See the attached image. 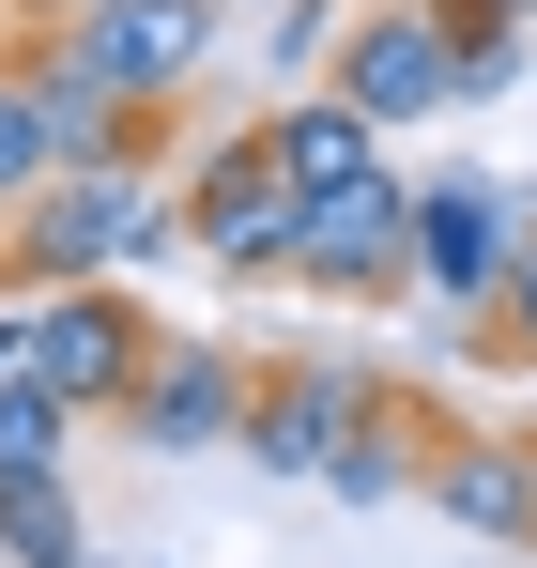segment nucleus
Here are the masks:
<instances>
[{"instance_id":"nucleus-1","label":"nucleus","mask_w":537,"mask_h":568,"mask_svg":"<svg viewBox=\"0 0 537 568\" xmlns=\"http://www.w3.org/2000/svg\"><path fill=\"white\" fill-rule=\"evenodd\" d=\"M184 231V200L139 170V154H92V170H47L16 200V292H62V277H139L154 246Z\"/></svg>"},{"instance_id":"nucleus-2","label":"nucleus","mask_w":537,"mask_h":568,"mask_svg":"<svg viewBox=\"0 0 537 568\" xmlns=\"http://www.w3.org/2000/svg\"><path fill=\"white\" fill-rule=\"evenodd\" d=\"M16 354L62 384L78 415H123L139 369H154V323L123 307V277H62V292H16Z\"/></svg>"},{"instance_id":"nucleus-3","label":"nucleus","mask_w":537,"mask_h":568,"mask_svg":"<svg viewBox=\"0 0 537 568\" xmlns=\"http://www.w3.org/2000/svg\"><path fill=\"white\" fill-rule=\"evenodd\" d=\"M215 16L231 0H92V16H62L47 47L78 62V78H108V93H139V108H170L200 62H215Z\"/></svg>"},{"instance_id":"nucleus-4","label":"nucleus","mask_w":537,"mask_h":568,"mask_svg":"<svg viewBox=\"0 0 537 568\" xmlns=\"http://www.w3.org/2000/svg\"><path fill=\"white\" fill-rule=\"evenodd\" d=\"M323 93H354L368 123H430V108H460V16H446V0H384V16H354Z\"/></svg>"},{"instance_id":"nucleus-5","label":"nucleus","mask_w":537,"mask_h":568,"mask_svg":"<svg viewBox=\"0 0 537 568\" xmlns=\"http://www.w3.org/2000/svg\"><path fill=\"white\" fill-rule=\"evenodd\" d=\"M523 200L476 185V170H446V185H415V277H430V307L446 323H492V292H507V262H523Z\"/></svg>"},{"instance_id":"nucleus-6","label":"nucleus","mask_w":537,"mask_h":568,"mask_svg":"<svg viewBox=\"0 0 537 568\" xmlns=\"http://www.w3.org/2000/svg\"><path fill=\"white\" fill-rule=\"evenodd\" d=\"M292 231H307V200L276 170V139H231V154L184 185V246H200L215 277H292Z\"/></svg>"},{"instance_id":"nucleus-7","label":"nucleus","mask_w":537,"mask_h":568,"mask_svg":"<svg viewBox=\"0 0 537 568\" xmlns=\"http://www.w3.org/2000/svg\"><path fill=\"white\" fill-rule=\"evenodd\" d=\"M415 277V185L384 170L354 200H307V231H292V292H323V307H384V292Z\"/></svg>"},{"instance_id":"nucleus-8","label":"nucleus","mask_w":537,"mask_h":568,"mask_svg":"<svg viewBox=\"0 0 537 568\" xmlns=\"http://www.w3.org/2000/svg\"><path fill=\"white\" fill-rule=\"evenodd\" d=\"M139 446H170V462H200V446H246V415H262V384H246V354L231 338H154V369H139Z\"/></svg>"},{"instance_id":"nucleus-9","label":"nucleus","mask_w":537,"mask_h":568,"mask_svg":"<svg viewBox=\"0 0 537 568\" xmlns=\"http://www.w3.org/2000/svg\"><path fill=\"white\" fill-rule=\"evenodd\" d=\"M368 415H384V384L338 369V354H307V369L262 384V415H246V462L262 476H338V446H354Z\"/></svg>"},{"instance_id":"nucleus-10","label":"nucleus","mask_w":537,"mask_h":568,"mask_svg":"<svg viewBox=\"0 0 537 568\" xmlns=\"http://www.w3.org/2000/svg\"><path fill=\"white\" fill-rule=\"evenodd\" d=\"M262 139H276V170H292V200H354V185H384V123H368L354 93H307V108H276Z\"/></svg>"},{"instance_id":"nucleus-11","label":"nucleus","mask_w":537,"mask_h":568,"mask_svg":"<svg viewBox=\"0 0 537 568\" xmlns=\"http://www.w3.org/2000/svg\"><path fill=\"white\" fill-rule=\"evenodd\" d=\"M415 491L446 507L460 538H537V462H523V446H430Z\"/></svg>"},{"instance_id":"nucleus-12","label":"nucleus","mask_w":537,"mask_h":568,"mask_svg":"<svg viewBox=\"0 0 537 568\" xmlns=\"http://www.w3.org/2000/svg\"><path fill=\"white\" fill-rule=\"evenodd\" d=\"M62 430H78V399L16 354V369H0V476H62Z\"/></svg>"},{"instance_id":"nucleus-13","label":"nucleus","mask_w":537,"mask_h":568,"mask_svg":"<svg viewBox=\"0 0 537 568\" xmlns=\"http://www.w3.org/2000/svg\"><path fill=\"white\" fill-rule=\"evenodd\" d=\"M47 170H62V123H47V78H31V62H0V215H16L31 185H47Z\"/></svg>"},{"instance_id":"nucleus-14","label":"nucleus","mask_w":537,"mask_h":568,"mask_svg":"<svg viewBox=\"0 0 537 568\" xmlns=\"http://www.w3.org/2000/svg\"><path fill=\"white\" fill-rule=\"evenodd\" d=\"M0 554H16V568H92V554H78V507H62V476H0Z\"/></svg>"},{"instance_id":"nucleus-15","label":"nucleus","mask_w":537,"mask_h":568,"mask_svg":"<svg viewBox=\"0 0 537 568\" xmlns=\"http://www.w3.org/2000/svg\"><path fill=\"white\" fill-rule=\"evenodd\" d=\"M476 354H537V231H523V262H507V292H492V338Z\"/></svg>"},{"instance_id":"nucleus-16","label":"nucleus","mask_w":537,"mask_h":568,"mask_svg":"<svg viewBox=\"0 0 537 568\" xmlns=\"http://www.w3.org/2000/svg\"><path fill=\"white\" fill-rule=\"evenodd\" d=\"M16 16H47V31H62V16H92V0H16Z\"/></svg>"},{"instance_id":"nucleus-17","label":"nucleus","mask_w":537,"mask_h":568,"mask_svg":"<svg viewBox=\"0 0 537 568\" xmlns=\"http://www.w3.org/2000/svg\"><path fill=\"white\" fill-rule=\"evenodd\" d=\"M246 16H276V0H246Z\"/></svg>"},{"instance_id":"nucleus-18","label":"nucleus","mask_w":537,"mask_h":568,"mask_svg":"<svg viewBox=\"0 0 537 568\" xmlns=\"http://www.w3.org/2000/svg\"><path fill=\"white\" fill-rule=\"evenodd\" d=\"M523 16H537V0H523Z\"/></svg>"},{"instance_id":"nucleus-19","label":"nucleus","mask_w":537,"mask_h":568,"mask_svg":"<svg viewBox=\"0 0 537 568\" xmlns=\"http://www.w3.org/2000/svg\"><path fill=\"white\" fill-rule=\"evenodd\" d=\"M523 462H537V446H523Z\"/></svg>"}]
</instances>
